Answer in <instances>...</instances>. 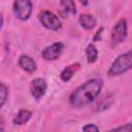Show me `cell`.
Here are the masks:
<instances>
[{
  "mask_svg": "<svg viewBox=\"0 0 132 132\" xmlns=\"http://www.w3.org/2000/svg\"><path fill=\"white\" fill-rule=\"evenodd\" d=\"M103 88V81L99 78H92L76 88L69 96V103L74 108L85 107L94 101Z\"/></svg>",
  "mask_w": 132,
  "mask_h": 132,
  "instance_id": "1",
  "label": "cell"
},
{
  "mask_svg": "<svg viewBox=\"0 0 132 132\" xmlns=\"http://www.w3.org/2000/svg\"><path fill=\"white\" fill-rule=\"evenodd\" d=\"M132 68V48L118 56L108 69L109 76H119Z\"/></svg>",
  "mask_w": 132,
  "mask_h": 132,
  "instance_id": "2",
  "label": "cell"
},
{
  "mask_svg": "<svg viewBox=\"0 0 132 132\" xmlns=\"http://www.w3.org/2000/svg\"><path fill=\"white\" fill-rule=\"evenodd\" d=\"M38 20L41 23V25L52 31H59L62 28L61 20L52 11L48 10H42L38 14Z\"/></svg>",
  "mask_w": 132,
  "mask_h": 132,
  "instance_id": "3",
  "label": "cell"
},
{
  "mask_svg": "<svg viewBox=\"0 0 132 132\" xmlns=\"http://www.w3.org/2000/svg\"><path fill=\"white\" fill-rule=\"evenodd\" d=\"M32 1L31 0H14L13 13L20 21H27L32 13Z\"/></svg>",
  "mask_w": 132,
  "mask_h": 132,
  "instance_id": "4",
  "label": "cell"
},
{
  "mask_svg": "<svg viewBox=\"0 0 132 132\" xmlns=\"http://www.w3.org/2000/svg\"><path fill=\"white\" fill-rule=\"evenodd\" d=\"M127 32H128L127 20L122 18L114 24V26L111 29V42H112V44L119 45L122 42H124L126 37H127Z\"/></svg>",
  "mask_w": 132,
  "mask_h": 132,
  "instance_id": "5",
  "label": "cell"
},
{
  "mask_svg": "<svg viewBox=\"0 0 132 132\" xmlns=\"http://www.w3.org/2000/svg\"><path fill=\"white\" fill-rule=\"evenodd\" d=\"M63 50H64V43L55 42L42 50L41 57L46 61H55L60 58Z\"/></svg>",
  "mask_w": 132,
  "mask_h": 132,
  "instance_id": "6",
  "label": "cell"
},
{
  "mask_svg": "<svg viewBox=\"0 0 132 132\" xmlns=\"http://www.w3.org/2000/svg\"><path fill=\"white\" fill-rule=\"evenodd\" d=\"M46 89H47V84H46L44 78L38 77V78H35L31 81L30 93L35 100H39L45 94Z\"/></svg>",
  "mask_w": 132,
  "mask_h": 132,
  "instance_id": "7",
  "label": "cell"
},
{
  "mask_svg": "<svg viewBox=\"0 0 132 132\" xmlns=\"http://www.w3.org/2000/svg\"><path fill=\"white\" fill-rule=\"evenodd\" d=\"M19 65L20 67L25 70L28 73H33L37 66H36V62L28 55H21L19 58Z\"/></svg>",
  "mask_w": 132,
  "mask_h": 132,
  "instance_id": "8",
  "label": "cell"
},
{
  "mask_svg": "<svg viewBox=\"0 0 132 132\" xmlns=\"http://www.w3.org/2000/svg\"><path fill=\"white\" fill-rule=\"evenodd\" d=\"M78 69H79V64H78V63H74V64L68 65V66H66V67L61 71L60 78H61L63 81L67 82V81H69V80L73 77V75L75 74V72H76Z\"/></svg>",
  "mask_w": 132,
  "mask_h": 132,
  "instance_id": "9",
  "label": "cell"
},
{
  "mask_svg": "<svg viewBox=\"0 0 132 132\" xmlns=\"http://www.w3.org/2000/svg\"><path fill=\"white\" fill-rule=\"evenodd\" d=\"M31 116H32V112L30 110L21 109L12 119V123H13V125H18V126L24 125L31 119Z\"/></svg>",
  "mask_w": 132,
  "mask_h": 132,
  "instance_id": "10",
  "label": "cell"
},
{
  "mask_svg": "<svg viewBox=\"0 0 132 132\" xmlns=\"http://www.w3.org/2000/svg\"><path fill=\"white\" fill-rule=\"evenodd\" d=\"M78 22L85 30H92L96 26V19L92 14L84 13L79 16Z\"/></svg>",
  "mask_w": 132,
  "mask_h": 132,
  "instance_id": "11",
  "label": "cell"
},
{
  "mask_svg": "<svg viewBox=\"0 0 132 132\" xmlns=\"http://www.w3.org/2000/svg\"><path fill=\"white\" fill-rule=\"evenodd\" d=\"M86 56L89 63H94L98 58V50L94 43H89L86 46Z\"/></svg>",
  "mask_w": 132,
  "mask_h": 132,
  "instance_id": "12",
  "label": "cell"
},
{
  "mask_svg": "<svg viewBox=\"0 0 132 132\" xmlns=\"http://www.w3.org/2000/svg\"><path fill=\"white\" fill-rule=\"evenodd\" d=\"M61 7L66 13L70 14H76V6L74 3V0H60Z\"/></svg>",
  "mask_w": 132,
  "mask_h": 132,
  "instance_id": "13",
  "label": "cell"
},
{
  "mask_svg": "<svg viewBox=\"0 0 132 132\" xmlns=\"http://www.w3.org/2000/svg\"><path fill=\"white\" fill-rule=\"evenodd\" d=\"M8 97V88L4 82L0 85V107H3Z\"/></svg>",
  "mask_w": 132,
  "mask_h": 132,
  "instance_id": "14",
  "label": "cell"
},
{
  "mask_svg": "<svg viewBox=\"0 0 132 132\" xmlns=\"http://www.w3.org/2000/svg\"><path fill=\"white\" fill-rule=\"evenodd\" d=\"M110 131H121V132H131L132 131V123H127L122 126L112 128Z\"/></svg>",
  "mask_w": 132,
  "mask_h": 132,
  "instance_id": "15",
  "label": "cell"
},
{
  "mask_svg": "<svg viewBox=\"0 0 132 132\" xmlns=\"http://www.w3.org/2000/svg\"><path fill=\"white\" fill-rule=\"evenodd\" d=\"M82 131L86 132H92V131H99V127L96 126L95 124H87L81 128Z\"/></svg>",
  "mask_w": 132,
  "mask_h": 132,
  "instance_id": "16",
  "label": "cell"
},
{
  "mask_svg": "<svg viewBox=\"0 0 132 132\" xmlns=\"http://www.w3.org/2000/svg\"><path fill=\"white\" fill-rule=\"evenodd\" d=\"M102 31H103V28L101 27V28L96 32V34L94 35V41H98V40H100V36H101V34H102Z\"/></svg>",
  "mask_w": 132,
  "mask_h": 132,
  "instance_id": "17",
  "label": "cell"
},
{
  "mask_svg": "<svg viewBox=\"0 0 132 132\" xmlns=\"http://www.w3.org/2000/svg\"><path fill=\"white\" fill-rule=\"evenodd\" d=\"M79 3L82 5V6H87L89 4V0H78Z\"/></svg>",
  "mask_w": 132,
  "mask_h": 132,
  "instance_id": "18",
  "label": "cell"
}]
</instances>
